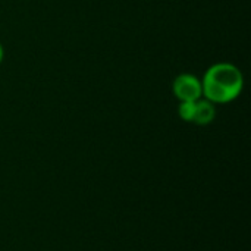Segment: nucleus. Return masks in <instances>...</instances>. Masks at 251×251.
Returning a JSON list of instances; mask_svg holds the SVG:
<instances>
[{"label":"nucleus","instance_id":"f257e3e1","mask_svg":"<svg viewBox=\"0 0 251 251\" xmlns=\"http://www.w3.org/2000/svg\"><path fill=\"white\" fill-rule=\"evenodd\" d=\"M201 93L203 99L213 104L231 103L240 97L244 88V76L234 63L219 62L212 65L203 75Z\"/></svg>","mask_w":251,"mask_h":251},{"label":"nucleus","instance_id":"f03ea898","mask_svg":"<svg viewBox=\"0 0 251 251\" xmlns=\"http://www.w3.org/2000/svg\"><path fill=\"white\" fill-rule=\"evenodd\" d=\"M172 91L179 101H197L203 97L201 81L193 74H181L172 82Z\"/></svg>","mask_w":251,"mask_h":251},{"label":"nucleus","instance_id":"7ed1b4c3","mask_svg":"<svg viewBox=\"0 0 251 251\" xmlns=\"http://www.w3.org/2000/svg\"><path fill=\"white\" fill-rule=\"evenodd\" d=\"M216 118V104H213L212 101L206 100V99H199L196 101V115H194V121L193 124L200 125V126H206L209 124H212Z\"/></svg>","mask_w":251,"mask_h":251},{"label":"nucleus","instance_id":"20e7f679","mask_svg":"<svg viewBox=\"0 0 251 251\" xmlns=\"http://www.w3.org/2000/svg\"><path fill=\"white\" fill-rule=\"evenodd\" d=\"M178 115L182 121L193 124L194 115H196V101H179Z\"/></svg>","mask_w":251,"mask_h":251},{"label":"nucleus","instance_id":"39448f33","mask_svg":"<svg viewBox=\"0 0 251 251\" xmlns=\"http://www.w3.org/2000/svg\"><path fill=\"white\" fill-rule=\"evenodd\" d=\"M3 57H4V49H3V46L0 44V65H1V62H3Z\"/></svg>","mask_w":251,"mask_h":251}]
</instances>
